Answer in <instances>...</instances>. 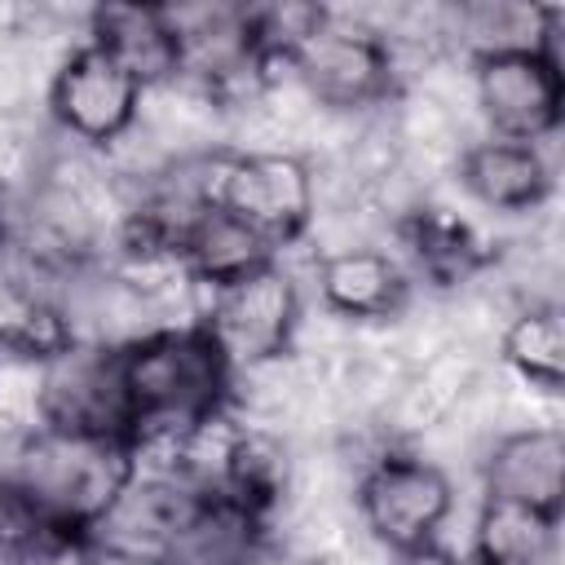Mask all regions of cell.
Returning <instances> with one entry per match:
<instances>
[{
	"label": "cell",
	"mask_w": 565,
	"mask_h": 565,
	"mask_svg": "<svg viewBox=\"0 0 565 565\" xmlns=\"http://www.w3.org/2000/svg\"><path fill=\"white\" fill-rule=\"evenodd\" d=\"M119 362H124L132 446H150V441L185 446L203 428L221 424L234 366L203 322L177 331H150L124 344Z\"/></svg>",
	"instance_id": "cell-1"
},
{
	"label": "cell",
	"mask_w": 565,
	"mask_h": 565,
	"mask_svg": "<svg viewBox=\"0 0 565 565\" xmlns=\"http://www.w3.org/2000/svg\"><path fill=\"white\" fill-rule=\"evenodd\" d=\"M137 463L141 459L128 437H84V433L40 428L26 441L13 481L31 494V503L49 521L93 534V525L137 477Z\"/></svg>",
	"instance_id": "cell-2"
},
{
	"label": "cell",
	"mask_w": 565,
	"mask_h": 565,
	"mask_svg": "<svg viewBox=\"0 0 565 565\" xmlns=\"http://www.w3.org/2000/svg\"><path fill=\"white\" fill-rule=\"evenodd\" d=\"M203 203H216L247 221L274 252L296 243L313 221V172L287 150L221 154L199 177Z\"/></svg>",
	"instance_id": "cell-3"
},
{
	"label": "cell",
	"mask_w": 565,
	"mask_h": 565,
	"mask_svg": "<svg viewBox=\"0 0 565 565\" xmlns=\"http://www.w3.org/2000/svg\"><path fill=\"white\" fill-rule=\"evenodd\" d=\"M35 411H40V428L84 433V437H128L132 441L119 349L75 340L57 358L40 362Z\"/></svg>",
	"instance_id": "cell-4"
},
{
	"label": "cell",
	"mask_w": 565,
	"mask_h": 565,
	"mask_svg": "<svg viewBox=\"0 0 565 565\" xmlns=\"http://www.w3.org/2000/svg\"><path fill=\"white\" fill-rule=\"evenodd\" d=\"M450 508H455L450 477L419 455H384L358 481L362 525L393 556L437 543V530L446 525Z\"/></svg>",
	"instance_id": "cell-5"
},
{
	"label": "cell",
	"mask_w": 565,
	"mask_h": 565,
	"mask_svg": "<svg viewBox=\"0 0 565 565\" xmlns=\"http://www.w3.org/2000/svg\"><path fill=\"white\" fill-rule=\"evenodd\" d=\"M477 66V106L499 141L539 146L565 119V71L547 49H508L472 57Z\"/></svg>",
	"instance_id": "cell-6"
},
{
	"label": "cell",
	"mask_w": 565,
	"mask_h": 565,
	"mask_svg": "<svg viewBox=\"0 0 565 565\" xmlns=\"http://www.w3.org/2000/svg\"><path fill=\"white\" fill-rule=\"evenodd\" d=\"M212 340L230 358V366H260L291 349V335L300 327V291L287 269L274 260L216 287L207 322Z\"/></svg>",
	"instance_id": "cell-7"
},
{
	"label": "cell",
	"mask_w": 565,
	"mask_h": 565,
	"mask_svg": "<svg viewBox=\"0 0 565 565\" xmlns=\"http://www.w3.org/2000/svg\"><path fill=\"white\" fill-rule=\"evenodd\" d=\"M287 71L305 84V93L331 110H358L393 93V53L388 44L335 18H322L291 53Z\"/></svg>",
	"instance_id": "cell-8"
},
{
	"label": "cell",
	"mask_w": 565,
	"mask_h": 565,
	"mask_svg": "<svg viewBox=\"0 0 565 565\" xmlns=\"http://www.w3.org/2000/svg\"><path fill=\"white\" fill-rule=\"evenodd\" d=\"M141 93L146 88L106 49L88 40L57 66L49 84V110L71 137L88 146H110L137 124Z\"/></svg>",
	"instance_id": "cell-9"
},
{
	"label": "cell",
	"mask_w": 565,
	"mask_h": 565,
	"mask_svg": "<svg viewBox=\"0 0 565 565\" xmlns=\"http://www.w3.org/2000/svg\"><path fill=\"white\" fill-rule=\"evenodd\" d=\"M490 499H512L525 508H539L547 516H561L565 508V433L556 424L516 428L503 433L481 468Z\"/></svg>",
	"instance_id": "cell-10"
},
{
	"label": "cell",
	"mask_w": 565,
	"mask_h": 565,
	"mask_svg": "<svg viewBox=\"0 0 565 565\" xmlns=\"http://www.w3.org/2000/svg\"><path fill=\"white\" fill-rule=\"evenodd\" d=\"M459 185L490 212H534L552 194V163L530 141H472L459 154Z\"/></svg>",
	"instance_id": "cell-11"
},
{
	"label": "cell",
	"mask_w": 565,
	"mask_h": 565,
	"mask_svg": "<svg viewBox=\"0 0 565 565\" xmlns=\"http://www.w3.org/2000/svg\"><path fill=\"white\" fill-rule=\"evenodd\" d=\"M313 282L331 313L358 318V322L397 318L406 305V291H411L406 269L380 247H335V252L318 256Z\"/></svg>",
	"instance_id": "cell-12"
},
{
	"label": "cell",
	"mask_w": 565,
	"mask_h": 565,
	"mask_svg": "<svg viewBox=\"0 0 565 565\" xmlns=\"http://www.w3.org/2000/svg\"><path fill=\"white\" fill-rule=\"evenodd\" d=\"M93 44L106 49L141 88L185 71V44L172 13L150 4H106L93 13Z\"/></svg>",
	"instance_id": "cell-13"
},
{
	"label": "cell",
	"mask_w": 565,
	"mask_h": 565,
	"mask_svg": "<svg viewBox=\"0 0 565 565\" xmlns=\"http://www.w3.org/2000/svg\"><path fill=\"white\" fill-rule=\"evenodd\" d=\"M216 499L247 525H260L287 490V450L265 428H234L221 441L216 472L207 477Z\"/></svg>",
	"instance_id": "cell-14"
},
{
	"label": "cell",
	"mask_w": 565,
	"mask_h": 565,
	"mask_svg": "<svg viewBox=\"0 0 565 565\" xmlns=\"http://www.w3.org/2000/svg\"><path fill=\"white\" fill-rule=\"evenodd\" d=\"M177 256L190 278H199L216 291V287L269 265L274 247L234 212H225L216 203H199L177 234Z\"/></svg>",
	"instance_id": "cell-15"
},
{
	"label": "cell",
	"mask_w": 565,
	"mask_h": 565,
	"mask_svg": "<svg viewBox=\"0 0 565 565\" xmlns=\"http://www.w3.org/2000/svg\"><path fill=\"white\" fill-rule=\"evenodd\" d=\"M556 525L561 516L486 494L477 525H472L468 561L472 565H547L556 552Z\"/></svg>",
	"instance_id": "cell-16"
},
{
	"label": "cell",
	"mask_w": 565,
	"mask_h": 565,
	"mask_svg": "<svg viewBox=\"0 0 565 565\" xmlns=\"http://www.w3.org/2000/svg\"><path fill=\"white\" fill-rule=\"evenodd\" d=\"M402 243H406L411 260L419 265V274H428L437 287L463 282L486 260L477 230L446 207H415L402 221Z\"/></svg>",
	"instance_id": "cell-17"
},
{
	"label": "cell",
	"mask_w": 565,
	"mask_h": 565,
	"mask_svg": "<svg viewBox=\"0 0 565 565\" xmlns=\"http://www.w3.org/2000/svg\"><path fill=\"white\" fill-rule=\"evenodd\" d=\"M503 362L543 393H561L565 384V313L561 305H530L503 331Z\"/></svg>",
	"instance_id": "cell-18"
},
{
	"label": "cell",
	"mask_w": 565,
	"mask_h": 565,
	"mask_svg": "<svg viewBox=\"0 0 565 565\" xmlns=\"http://www.w3.org/2000/svg\"><path fill=\"white\" fill-rule=\"evenodd\" d=\"M88 561H93V534L88 530L44 521L9 565H88Z\"/></svg>",
	"instance_id": "cell-19"
},
{
	"label": "cell",
	"mask_w": 565,
	"mask_h": 565,
	"mask_svg": "<svg viewBox=\"0 0 565 565\" xmlns=\"http://www.w3.org/2000/svg\"><path fill=\"white\" fill-rule=\"evenodd\" d=\"M44 521H49V516L31 503V494H26L13 477H0V556L13 561V556L26 547V539H31Z\"/></svg>",
	"instance_id": "cell-20"
},
{
	"label": "cell",
	"mask_w": 565,
	"mask_h": 565,
	"mask_svg": "<svg viewBox=\"0 0 565 565\" xmlns=\"http://www.w3.org/2000/svg\"><path fill=\"white\" fill-rule=\"evenodd\" d=\"M225 565H322V561H318L313 552H305L300 543L274 539V534H265V530L256 525V530H247V534L230 547Z\"/></svg>",
	"instance_id": "cell-21"
},
{
	"label": "cell",
	"mask_w": 565,
	"mask_h": 565,
	"mask_svg": "<svg viewBox=\"0 0 565 565\" xmlns=\"http://www.w3.org/2000/svg\"><path fill=\"white\" fill-rule=\"evenodd\" d=\"M88 565H168V561L128 552V547H110V543H97V539H93V561H88Z\"/></svg>",
	"instance_id": "cell-22"
},
{
	"label": "cell",
	"mask_w": 565,
	"mask_h": 565,
	"mask_svg": "<svg viewBox=\"0 0 565 565\" xmlns=\"http://www.w3.org/2000/svg\"><path fill=\"white\" fill-rule=\"evenodd\" d=\"M397 565H472V561H468V556H455V552L441 547V543H428V547H415V552L397 556Z\"/></svg>",
	"instance_id": "cell-23"
},
{
	"label": "cell",
	"mask_w": 565,
	"mask_h": 565,
	"mask_svg": "<svg viewBox=\"0 0 565 565\" xmlns=\"http://www.w3.org/2000/svg\"><path fill=\"white\" fill-rule=\"evenodd\" d=\"M4 238H9V221H4V207H0V247H4Z\"/></svg>",
	"instance_id": "cell-24"
}]
</instances>
